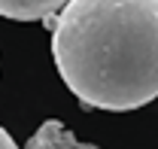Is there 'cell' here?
<instances>
[{"label": "cell", "instance_id": "obj_4", "mask_svg": "<svg viewBox=\"0 0 158 149\" xmlns=\"http://www.w3.org/2000/svg\"><path fill=\"white\" fill-rule=\"evenodd\" d=\"M0 149H19V146H15V140H12V134L3 131V128H0Z\"/></svg>", "mask_w": 158, "mask_h": 149}, {"label": "cell", "instance_id": "obj_1", "mask_svg": "<svg viewBox=\"0 0 158 149\" xmlns=\"http://www.w3.org/2000/svg\"><path fill=\"white\" fill-rule=\"evenodd\" d=\"M49 28L82 107L128 113L158 97V0H67Z\"/></svg>", "mask_w": 158, "mask_h": 149}, {"label": "cell", "instance_id": "obj_3", "mask_svg": "<svg viewBox=\"0 0 158 149\" xmlns=\"http://www.w3.org/2000/svg\"><path fill=\"white\" fill-rule=\"evenodd\" d=\"M24 149H98V146L79 143V140L61 125L58 119H49V122L40 125V131L27 140V146H24Z\"/></svg>", "mask_w": 158, "mask_h": 149}, {"label": "cell", "instance_id": "obj_2", "mask_svg": "<svg viewBox=\"0 0 158 149\" xmlns=\"http://www.w3.org/2000/svg\"><path fill=\"white\" fill-rule=\"evenodd\" d=\"M67 0H0V15L12 21H49Z\"/></svg>", "mask_w": 158, "mask_h": 149}]
</instances>
